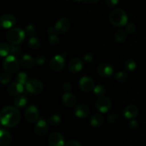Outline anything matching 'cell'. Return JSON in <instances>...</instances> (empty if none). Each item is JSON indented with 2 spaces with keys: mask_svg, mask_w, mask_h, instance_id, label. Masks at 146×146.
<instances>
[{
  "mask_svg": "<svg viewBox=\"0 0 146 146\" xmlns=\"http://www.w3.org/2000/svg\"><path fill=\"white\" fill-rule=\"evenodd\" d=\"M21 115L17 108L11 106L4 107L0 112V123L8 128L16 126L19 123Z\"/></svg>",
  "mask_w": 146,
  "mask_h": 146,
  "instance_id": "obj_1",
  "label": "cell"
},
{
  "mask_svg": "<svg viewBox=\"0 0 146 146\" xmlns=\"http://www.w3.org/2000/svg\"><path fill=\"white\" fill-rule=\"evenodd\" d=\"M111 24L116 27H122L128 22V15L125 11L121 9H116L111 11L109 16Z\"/></svg>",
  "mask_w": 146,
  "mask_h": 146,
  "instance_id": "obj_2",
  "label": "cell"
},
{
  "mask_svg": "<svg viewBox=\"0 0 146 146\" xmlns=\"http://www.w3.org/2000/svg\"><path fill=\"white\" fill-rule=\"evenodd\" d=\"M25 38V32L21 28H12L7 34V38L11 44L14 45L19 44Z\"/></svg>",
  "mask_w": 146,
  "mask_h": 146,
  "instance_id": "obj_3",
  "label": "cell"
},
{
  "mask_svg": "<svg viewBox=\"0 0 146 146\" xmlns=\"http://www.w3.org/2000/svg\"><path fill=\"white\" fill-rule=\"evenodd\" d=\"M4 70L9 74H14L17 72L19 68V63L17 58L11 55L7 56L3 63Z\"/></svg>",
  "mask_w": 146,
  "mask_h": 146,
  "instance_id": "obj_4",
  "label": "cell"
},
{
  "mask_svg": "<svg viewBox=\"0 0 146 146\" xmlns=\"http://www.w3.org/2000/svg\"><path fill=\"white\" fill-rule=\"evenodd\" d=\"M25 86L27 91L33 94H40L44 88V85H43L42 82L36 78L28 80L26 83Z\"/></svg>",
  "mask_w": 146,
  "mask_h": 146,
  "instance_id": "obj_5",
  "label": "cell"
},
{
  "mask_svg": "<svg viewBox=\"0 0 146 146\" xmlns=\"http://www.w3.org/2000/svg\"><path fill=\"white\" fill-rule=\"evenodd\" d=\"M71 27V21L68 18L63 17V18L59 19L56 23L54 30L56 31L58 34H62L66 32Z\"/></svg>",
  "mask_w": 146,
  "mask_h": 146,
  "instance_id": "obj_6",
  "label": "cell"
},
{
  "mask_svg": "<svg viewBox=\"0 0 146 146\" xmlns=\"http://www.w3.org/2000/svg\"><path fill=\"white\" fill-rule=\"evenodd\" d=\"M65 66V59L61 55H56L50 61V68L54 71H60Z\"/></svg>",
  "mask_w": 146,
  "mask_h": 146,
  "instance_id": "obj_7",
  "label": "cell"
},
{
  "mask_svg": "<svg viewBox=\"0 0 146 146\" xmlns=\"http://www.w3.org/2000/svg\"><path fill=\"white\" fill-rule=\"evenodd\" d=\"M112 103L111 99L108 97H101L97 101L96 106L97 110L101 113H106L109 111L111 108Z\"/></svg>",
  "mask_w": 146,
  "mask_h": 146,
  "instance_id": "obj_8",
  "label": "cell"
},
{
  "mask_svg": "<svg viewBox=\"0 0 146 146\" xmlns=\"http://www.w3.org/2000/svg\"><path fill=\"white\" fill-rule=\"evenodd\" d=\"M38 110L35 106H30L25 111V118L27 121L34 123L38 119Z\"/></svg>",
  "mask_w": 146,
  "mask_h": 146,
  "instance_id": "obj_9",
  "label": "cell"
},
{
  "mask_svg": "<svg viewBox=\"0 0 146 146\" xmlns=\"http://www.w3.org/2000/svg\"><path fill=\"white\" fill-rule=\"evenodd\" d=\"M79 86L81 90L85 92H89L94 88V82L92 78L88 76H84L80 79Z\"/></svg>",
  "mask_w": 146,
  "mask_h": 146,
  "instance_id": "obj_10",
  "label": "cell"
},
{
  "mask_svg": "<svg viewBox=\"0 0 146 146\" xmlns=\"http://www.w3.org/2000/svg\"><path fill=\"white\" fill-rule=\"evenodd\" d=\"M16 19L11 14H4L0 17V26L3 28L9 29L15 24Z\"/></svg>",
  "mask_w": 146,
  "mask_h": 146,
  "instance_id": "obj_11",
  "label": "cell"
},
{
  "mask_svg": "<svg viewBox=\"0 0 146 146\" xmlns=\"http://www.w3.org/2000/svg\"><path fill=\"white\" fill-rule=\"evenodd\" d=\"M64 138L59 133H53L48 138V143L51 146H64Z\"/></svg>",
  "mask_w": 146,
  "mask_h": 146,
  "instance_id": "obj_12",
  "label": "cell"
},
{
  "mask_svg": "<svg viewBox=\"0 0 146 146\" xmlns=\"http://www.w3.org/2000/svg\"><path fill=\"white\" fill-rule=\"evenodd\" d=\"M98 74L103 77H108L111 76L113 73V68L112 65H111L108 63H103L100 64L98 67Z\"/></svg>",
  "mask_w": 146,
  "mask_h": 146,
  "instance_id": "obj_13",
  "label": "cell"
},
{
  "mask_svg": "<svg viewBox=\"0 0 146 146\" xmlns=\"http://www.w3.org/2000/svg\"><path fill=\"white\" fill-rule=\"evenodd\" d=\"M48 130V126L47 123L44 119H39L36 123L35 126V132L36 135L39 136H43L47 133Z\"/></svg>",
  "mask_w": 146,
  "mask_h": 146,
  "instance_id": "obj_14",
  "label": "cell"
},
{
  "mask_svg": "<svg viewBox=\"0 0 146 146\" xmlns=\"http://www.w3.org/2000/svg\"><path fill=\"white\" fill-rule=\"evenodd\" d=\"M75 114L77 117L81 118H85L89 115L90 108L85 104H79L75 108Z\"/></svg>",
  "mask_w": 146,
  "mask_h": 146,
  "instance_id": "obj_15",
  "label": "cell"
},
{
  "mask_svg": "<svg viewBox=\"0 0 146 146\" xmlns=\"http://www.w3.org/2000/svg\"><path fill=\"white\" fill-rule=\"evenodd\" d=\"M83 68V63L78 58H74L70 61L68 64V69L72 73H77Z\"/></svg>",
  "mask_w": 146,
  "mask_h": 146,
  "instance_id": "obj_16",
  "label": "cell"
},
{
  "mask_svg": "<svg viewBox=\"0 0 146 146\" xmlns=\"http://www.w3.org/2000/svg\"><path fill=\"white\" fill-rule=\"evenodd\" d=\"M11 142V135L5 129H0V145L8 146Z\"/></svg>",
  "mask_w": 146,
  "mask_h": 146,
  "instance_id": "obj_17",
  "label": "cell"
},
{
  "mask_svg": "<svg viewBox=\"0 0 146 146\" xmlns=\"http://www.w3.org/2000/svg\"><path fill=\"white\" fill-rule=\"evenodd\" d=\"M24 91V86L17 82L12 83L8 87V93L11 96H17Z\"/></svg>",
  "mask_w": 146,
  "mask_h": 146,
  "instance_id": "obj_18",
  "label": "cell"
},
{
  "mask_svg": "<svg viewBox=\"0 0 146 146\" xmlns=\"http://www.w3.org/2000/svg\"><path fill=\"white\" fill-rule=\"evenodd\" d=\"M62 100L64 104L67 107H73L76 105L77 102L76 97L74 95V94H71V93L66 92L63 95Z\"/></svg>",
  "mask_w": 146,
  "mask_h": 146,
  "instance_id": "obj_19",
  "label": "cell"
},
{
  "mask_svg": "<svg viewBox=\"0 0 146 146\" xmlns=\"http://www.w3.org/2000/svg\"><path fill=\"white\" fill-rule=\"evenodd\" d=\"M124 116L128 119H133L135 118L138 114V109L136 106L133 105H130L125 107L123 111Z\"/></svg>",
  "mask_w": 146,
  "mask_h": 146,
  "instance_id": "obj_20",
  "label": "cell"
},
{
  "mask_svg": "<svg viewBox=\"0 0 146 146\" xmlns=\"http://www.w3.org/2000/svg\"><path fill=\"white\" fill-rule=\"evenodd\" d=\"M34 61L32 57L29 54H25L21 58V64L26 68H30L34 66Z\"/></svg>",
  "mask_w": 146,
  "mask_h": 146,
  "instance_id": "obj_21",
  "label": "cell"
},
{
  "mask_svg": "<svg viewBox=\"0 0 146 146\" xmlns=\"http://www.w3.org/2000/svg\"><path fill=\"white\" fill-rule=\"evenodd\" d=\"M104 118L103 115L100 113H96L91 118V125L94 127H99L103 124Z\"/></svg>",
  "mask_w": 146,
  "mask_h": 146,
  "instance_id": "obj_22",
  "label": "cell"
},
{
  "mask_svg": "<svg viewBox=\"0 0 146 146\" xmlns=\"http://www.w3.org/2000/svg\"><path fill=\"white\" fill-rule=\"evenodd\" d=\"M28 103L27 98L24 96H19L14 100V105L18 108H23L27 106Z\"/></svg>",
  "mask_w": 146,
  "mask_h": 146,
  "instance_id": "obj_23",
  "label": "cell"
},
{
  "mask_svg": "<svg viewBox=\"0 0 146 146\" xmlns=\"http://www.w3.org/2000/svg\"><path fill=\"white\" fill-rule=\"evenodd\" d=\"M127 37L126 32L123 29H119L115 32V40L116 42L122 43L125 41Z\"/></svg>",
  "mask_w": 146,
  "mask_h": 146,
  "instance_id": "obj_24",
  "label": "cell"
},
{
  "mask_svg": "<svg viewBox=\"0 0 146 146\" xmlns=\"http://www.w3.org/2000/svg\"><path fill=\"white\" fill-rule=\"evenodd\" d=\"M9 46L5 42H0V56H7L9 53Z\"/></svg>",
  "mask_w": 146,
  "mask_h": 146,
  "instance_id": "obj_25",
  "label": "cell"
},
{
  "mask_svg": "<svg viewBox=\"0 0 146 146\" xmlns=\"http://www.w3.org/2000/svg\"><path fill=\"white\" fill-rule=\"evenodd\" d=\"M28 44L30 48H33V49H37L41 46V43H40L39 40L37 38H36V37H31V38H30L28 41Z\"/></svg>",
  "mask_w": 146,
  "mask_h": 146,
  "instance_id": "obj_26",
  "label": "cell"
},
{
  "mask_svg": "<svg viewBox=\"0 0 146 146\" xmlns=\"http://www.w3.org/2000/svg\"><path fill=\"white\" fill-rule=\"evenodd\" d=\"M124 68L127 71H133L136 68V62L133 59H128L124 63Z\"/></svg>",
  "mask_w": 146,
  "mask_h": 146,
  "instance_id": "obj_27",
  "label": "cell"
},
{
  "mask_svg": "<svg viewBox=\"0 0 146 146\" xmlns=\"http://www.w3.org/2000/svg\"><path fill=\"white\" fill-rule=\"evenodd\" d=\"M27 75L24 72H20L17 76V82L21 84L22 86L25 85L27 83Z\"/></svg>",
  "mask_w": 146,
  "mask_h": 146,
  "instance_id": "obj_28",
  "label": "cell"
},
{
  "mask_svg": "<svg viewBox=\"0 0 146 146\" xmlns=\"http://www.w3.org/2000/svg\"><path fill=\"white\" fill-rule=\"evenodd\" d=\"M49 123L50 125H53V126H56L61 122V117L58 115H56V114H54V115H51L49 117Z\"/></svg>",
  "mask_w": 146,
  "mask_h": 146,
  "instance_id": "obj_29",
  "label": "cell"
},
{
  "mask_svg": "<svg viewBox=\"0 0 146 146\" xmlns=\"http://www.w3.org/2000/svg\"><path fill=\"white\" fill-rule=\"evenodd\" d=\"M94 92L97 96H103L106 93V89L104 86L102 85H97L94 86Z\"/></svg>",
  "mask_w": 146,
  "mask_h": 146,
  "instance_id": "obj_30",
  "label": "cell"
},
{
  "mask_svg": "<svg viewBox=\"0 0 146 146\" xmlns=\"http://www.w3.org/2000/svg\"><path fill=\"white\" fill-rule=\"evenodd\" d=\"M128 74L123 71H120V72L117 73L115 75V78L118 82L124 83L127 81L128 79Z\"/></svg>",
  "mask_w": 146,
  "mask_h": 146,
  "instance_id": "obj_31",
  "label": "cell"
},
{
  "mask_svg": "<svg viewBox=\"0 0 146 146\" xmlns=\"http://www.w3.org/2000/svg\"><path fill=\"white\" fill-rule=\"evenodd\" d=\"M9 52L11 54V56L17 58V56H19L21 54V49L20 47L17 46H11L9 49Z\"/></svg>",
  "mask_w": 146,
  "mask_h": 146,
  "instance_id": "obj_32",
  "label": "cell"
},
{
  "mask_svg": "<svg viewBox=\"0 0 146 146\" xmlns=\"http://www.w3.org/2000/svg\"><path fill=\"white\" fill-rule=\"evenodd\" d=\"M10 81H11V76L9 74L4 73L0 75V82L2 84H7Z\"/></svg>",
  "mask_w": 146,
  "mask_h": 146,
  "instance_id": "obj_33",
  "label": "cell"
},
{
  "mask_svg": "<svg viewBox=\"0 0 146 146\" xmlns=\"http://www.w3.org/2000/svg\"><path fill=\"white\" fill-rule=\"evenodd\" d=\"M49 42L52 46L58 45L59 43V38L56 34H51L49 36Z\"/></svg>",
  "mask_w": 146,
  "mask_h": 146,
  "instance_id": "obj_34",
  "label": "cell"
},
{
  "mask_svg": "<svg viewBox=\"0 0 146 146\" xmlns=\"http://www.w3.org/2000/svg\"><path fill=\"white\" fill-rule=\"evenodd\" d=\"M108 121L111 123L115 124L117 123H118V121H119V117L116 114H110L108 116Z\"/></svg>",
  "mask_w": 146,
  "mask_h": 146,
  "instance_id": "obj_35",
  "label": "cell"
},
{
  "mask_svg": "<svg viewBox=\"0 0 146 146\" xmlns=\"http://www.w3.org/2000/svg\"><path fill=\"white\" fill-rule=\"evenodd\" d=\"M24 32L27 33L28 35H34V34L36 33V29L34 25H32V24H29V25H28L27 27H26V30Z\"/></svg>",
  "mask_w": 146,
  "mask_h": 146,
  "instance_id": "obj_36",
  "label": "cell"
},
{
  "mask_svg": "<svg viewBox=\"0 0 146 146\" xmlns=\"http://www.w3.org/2000/svg\"><path fill=\"white\" fill-rule=\"evenodd\" d=\"M126 31L130 34H133L136 31V26L133 23H128L126 25Z\"/></svg>",
  "mask_w": 146,
  "mask_h": 146,
  "instance_id": "obj_37",
  "label": "cell"
},
{
  "mask_svg": "<svg viewBox=\"0 0 146 146\" xmlns=\"http://www.w3.org/2000/svg\"><path fill=\"white\" fill-rule=\"evenodd\" d=\"M35 61L37 64H38V65H42V64H44L46 61L45 57L42 55L38 56L36 58Z\"/></svg>",
  "mask_w": 146,
  "mask_h": 146,
  "instance_id": "obj_38",
  "label": "cell"
},
{
  "mask_svg": "<svg viewBox=\"0 0 146 146\" xmlns=\"http://www.w3.org/2000/svg\"><path fill=\"white\" fill-rule=\"evenodd\" d=\"M63 88H64V91H70L71 89H72V85L70 82H66L64 83V86H63Z\"/></svg>",
  "mask_w": 146,
  "mask_h": 146,
  "instance_id": "obj_39",
  "label": "cell"
},
{
  "mask_svg": "<svg viewBox=\"0 0 146 146\" xmlns=\"http://www.w3.org/2000/svg\"><path fill=\"white\" fill-rule=\"evenodd\" d=\"M118 3V0H107V1H106V4L108 7H114V6L116 5Z\"/></svg>",
  "mask_w": 146,
  "mask_h": 146,
  "instance_id": "obj_40",
  "label": "cell"
},
{
  "mask_svg": "<svg viewBox=\"0 0 146 146\" xmlns=\"http://www.w3.org/2000/svg\"><path fill=\"white\" fill-rule=\"evenodd\" d=\"M84 59H85V61H87V62L91 63L93 61L94 56H93L91 54H86L85 56H84Z\"/></svg>",
  "mask_w": 146,
  "mask_h": 146,
  "instance_id": "obj_41",
  "label": "cell"
},
{
  "mask_svg": "<svg viewBox=\"0 0 146 146\" xmlns=\"http://www.w3.org/2000/svg\"><path fill=\"white\" fill-rule=\"evenodd\" d=\"M64 146H81V145L79 143L77 142V141H71L67 143Z\"/></svg>",
  "mask_w": 146,
  "mask_h": 146,
  "instance_id": "obj_42",
  "label": "cell"
},
{
  "mask_svg": "<svg viewBox=\"0 0 146 146\" xmlns=\"http://www.w3.org/2000/svg\"><path fill=\"white\" fill-rule=\"evenodd\" d=\"M129 125H130V126L131 127V128H136L137 127H138V122H137L136 121H135V120H133V121H130Z\"/></svg>",
  "mask_w": 146,
  "mask_h": 146,
  "instance_id": "obj_43",
  "label": "cell"
},
{
  "mask_svg": "<svg viewBox=\"0 0 146 146\" xmlns=\"http://www.w3.org/2000/svg\"><path fill=\"white\" fill-rule=\"evenodd\" d=\"M54 31H55V30H54V28H53V27H49V28L48 29V32L51 34H53Z\"/></svg>",
  "mask_w": 146,
  "mask_h": 146,
  "instance_id": "obj_44",
  "label": "cell"
}]
</instances>
